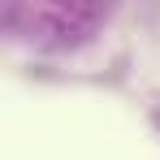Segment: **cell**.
I'll use <instances>...</instances> for the list:
<instances>
[{"label": "cell", "mask_w": 160, "mask_h": 160, "mask_svg": "<svg viewBox=\"0 0 160 160\" xmlns=\"http://www.w3.org/2000/svg\"><path fill=\"white\" fill-rule=\"evenodd\" d=\"M152 126H156V134H160V104L152 108Z\"/></svg>", "instance_id": "1"}]
</instances>
